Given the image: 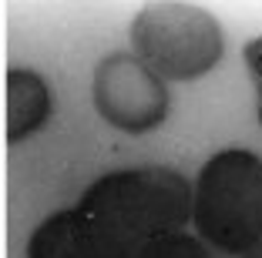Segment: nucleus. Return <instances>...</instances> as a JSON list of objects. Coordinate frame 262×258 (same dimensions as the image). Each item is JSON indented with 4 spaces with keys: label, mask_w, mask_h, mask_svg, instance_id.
<instances>
[{
    "label": "nucleus",
    "mask_w": 262,
    "mask_h": 258,
    "mask_svg": "<svg viewBox=\"0 0 262 258\" xmlns=\"http://www.w3.org/2000/svg\"><path fill=\"white\" fill-rule=\"evenodd\" d=\"M135 57L162 81H195L222 61L225 37L219 20L195 4L162 0L138 10L131 24Z\"/></svg>",
    "instance_id": "nucleus-3"
},
{
    "label": "nucleus",
    "mask_w": 262,
    "mask_h": 258,
    "mask_svg": "<svg viewBox=\"0 0 262 258\" xmlns=\"http://www.w3.org/2000/svg\"><path fill=\"white\" fill-rule=\"evenodd\" d=\"M246 64L252 71V77L259 81V121H262V37L246 44Z\"/></svg>",
    "instance_id": "nucleus-8"
},
{
    "label": "nucleus",
    "mask_w": 262,
    "mask_h": 258,
    "mask_svg": "<svg viewBox=\"0 0 262 258\" xmlns=\"http://www.w3.org/2000/svg\"><path fill=\"white\" fill-rule=\"evenodd\" d=\"M77 212L115 228L141 248L151 238L182 231L192 218V184L175 168H131L98 178L81 195Z\"/></svg>",
    "instance_id": "nucleus-1"
},
{
    "label": "nucleus",
    "mask_w": 262,
    "mask_h": 258,
    "mask_svg": "<svg viewBox=\"0 0 262 258\" xmlns=\"http://www.w3.org/2000/svg\"><path fill=\"white\" fill-rule=\"evenodd\" d=\"M94 107L111 128L145 134L168 118V91L135 54H108L94 67Z\"/></svg>",
    "instance_id": "nucleus-4"
},
{
    "label": "nucleus",
    "mask_w": 262,
    "mask_h": 258,
    "mask_svg": "<svg viewBox=\"0 0 262 258\" xmlns=\"http://www.w3.org/2000/svg\"><path fill=\"white\" fill-rule=\"evenodd\" d=\"M192 221L205 245L242 255L262 238V158L246 148L215 151L192 188Z\"/></svg>",
    "instance_id": "nucleus-2"
},
{
    "label": "nucleus",
    "mask_w": 262,
    "mask_h": 258,
    "mask_svg": "<svg viewBox=\"0 0 262 258\" xmlns=\"http://www.w3.org/2000/svg\"><path fill=\"white\" fill-rule=\"evenodd\" d=\"M138 248L91 215L64 208L27 238V258H135Z\"/></svg>",
    "instance_id": "nucleus-5"
},
{
    "label": "nucleus",
    "mask_w": 262,
    "mask_h": 258,
    "mask_svg": "<svg viewBox=\"0 0 262 258\" xmlns=\"http://www.w3.org/2000/svg\"><path fill=\"white\" fill-rule=\"evenodd\" d=\"M239 258H262V238H259V242H255V245H249V248L242 251Z\"/></svg>",
    "instance_id": "nucleus-9"
},
{
    "label": "nucleus",
    "mask_w": 262,
    "mask_h": 258,
    "mask_svg": "<svg viewBox=\"0 0 262 258\" xmlns=\"http://www.w3.org/2000/svg\"><path fill=\"white\" fill-rule=\"evenodd\" d=\"M135 258H225V255L215 251L212 245H205L202 238H192L185 231H171V235L145 242Z\"/></svg>",
    "instance_id": "nucleus-7"
},
{
    "label": "nucleus",
    "mask_w": 262,
    "mask_h": 258,
    "mask_svg": "<svg viewBox=\"0 0 262 258\" xmlns=\"http://www.w3.org/2000/svg\"><path fill=\"white\" fill-rule=\"evenodd\" d=\"M54 111V94L47 81L31 67L7 71V137L24 141L27 134L40 131Z\"/></svg>",
    "instance_id": "nucleus-6"
}]
</instances>
